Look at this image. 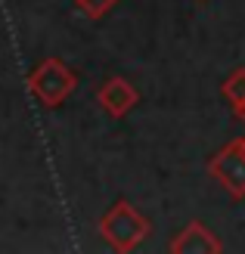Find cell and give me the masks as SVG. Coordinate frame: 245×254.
<instances>
[{
	"instance_id": "6da1fadb",
	"label": "cell",
	"mask_w": 245,
	"mask_h": 254,
	"mask_svg": "<svg viewBox=\"0 0 245 254\" xmlns=\"http://www.w3.org/2000/svg\"><path fill=\"white\" fill-rule=\"evenodd\" d=\"M149 233H152V223L124 198L115 201L99 217V236L106 239L115 251H134Z\"/></svg>"
},
{
	"instance_id": "7a4b0ae2",
	"label": "cell",
	"mask_w": 245,
	"mask_h": 254,
	"mask_svg": "<svg viewBox=\"0 0 245 254\" xmlns=\"http://www.w3.org/2000/svg\"><path fill=\"white\" fill-rule=\"evenodd\" d=\"M78 87V74H75L59 56H47L41 65L28 74V90L41 106L59 109Z\"/></svg>"
},
{
	"instance_id": "3957f363",
	"label": "cell",
	"mask_w": 245,
	"mask_h": 254,
	"mask_svg": "<svg viewBox=\"0 0 245 254\" xmlns=\"http://www.w3.org/2000/svg\"><path fill=\"white\" fill-rule=\"evenodd\" d=\"M208 174L227 189L230 198L236 201L245 198V139L242 136L230 139L217 155L208 158Z\"/></svg>"
},
{
	"instance_id": "277c9868",
	"label": "cell",
	"mask_w": 245,
	"mask_h": 254,
	"mask_svg": "<svg viewBox=\"0 0 245 254\" xmlns=\"http://www.w3.org/2000/svg\"><path fill=\"white\" fill-rule=\"evenodd\" d=\"M96 103H99V109H106V115L124 118L131 109H137L140 90H137V87L127 81V78H121V74H112V78H106V81L99 84Z\"/></svg>"
},
{
	"instance_id": "5b68a950",
	"label": "cell",
	"mask_w": 245,
	"mask_h": 254,
	"mask_svg": "<svg viewBox=\"0 0 245 254\" xmlns=\"http://www.w3.org/2000/svg\"><path fill=\"white\" fill-rule=\"evenodd\" d=\"M167 248H171L174 254H217L224 245H221V239H217L205 223L192 220V223H186L183 230L171 239Z\"/></svg>"
},
{
	"instance_id": "8992f818",
	"label": "cell",
	"mask_w": 245,
	"mask_h": 254,
	"mask_svg": "<svg viewBox=\"0 0 245 254\" xmlns=\"http://www.w3.org/2000/svg\"><path fill=\"white\" fill-rule=\"evenodd\" d=\"M221 93L233 109V115L239 109H245V68H233L227 74V81L221 84Z\"/></svg>"
},
{
	"instance_id": "52a82bcc",
	"label": "cell",
	"mask_w": 245,
	"mask_h": 254,
	"mask_svg": "<svg viewBox=\"0 0 245 254\" xmlns=\"http://www.w3.org/2000/svg\"><path fill=\"white\" fill-rule=\"evenodd\" d=\"M72 3L78 6V9L84 12V16H87V19L99 22V19L106 16V12H109V9H112L115 3H118V0H72Z\"/></svg>"
},
{
	"instance_id": "ba28073f",
	"label": "cell",
	"mask_w": 245,
	"mask_h": 254,
	"mask_svg": "<svg viewBox=\"0 0 245 254\" xmlns=\"http://www.w3.org/2000/svg\"><path fill=\"white\" fill-rule=\"evenodd\" d=\"M236 118H239V121L245 124V109H239V112H236Z\"/></svg>"
}]
</instances>
